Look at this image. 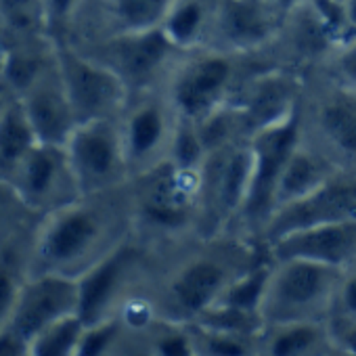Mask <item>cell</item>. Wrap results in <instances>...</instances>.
I'll return each mask as SVG.
<instances>
[{"label":"cell","mask_w":356,"mask_h":356,"mask_svg":"<svg viewBox=\"0 0 356 356\" xmlns=\"http://www.w3.org/2000/svg\"><path fill=\"white\" fill-rule=\"evenodd\" d=\"M132 235L128 187L84 195L38 218L26 270L78 279Z\"/></svg>","instance_id":"obj_1"},{"label":"cell","mask_w":356,"mask_h":356,"mask_svg":"<svg viewBox=\"0 0 356 356\" xmlns=\"http://www.w3.org/2000/svg\"><path fill=\"white\" fill-rule=\"evenodd\" d=\"M264 258L256 241L229 237V233L202 239V245L189 250L161 277L153 296L157 314L165 321L191 325L220 300L233 281Z\"/></svg>","instance_id":"obj_2"},{"label":"cell","mask_w":356,"mask_h":356,"mask_svg":"<svg viewBox=\"0 0 356 356\" xmlns=\"http://www.w3.org/2000/svg\"><path fill=\"white\" fill-rule=\"evenodd\" d=\"M134 233L178 237L195 233L200 214L202 170H185L170 159L128 181Z\"/></svg>","instance_id":"obj_3"},{"label":"cell","mask_w":356,"mask_h":356,"mask_svg":"<svg viewBox=\"0 0 356 356\" xmlns=\"http://www.w3.org/2000/svg\"><path fill=\"white\" fill-rule=\"evenodd\" d=\"M343 268L310 260H273L258 308L264 327L329 321Z\"/></svg>","instance_id":"obj_4"},{"label":"cell","mask_w":356,"mask_h":356,"mask_svg":"<svg viewBox=\"0 0 356 356\" xmlns=\"http://www.w3.org/2000/svg\"><path fill=\"white\" fill-rule=\"evenodd\" d=\"M239 55L212 47L185 53L172 67L163 95L176 115L202 122L233 97L239 74Z\"/></svg>","instance_id":"obj_5"},{"label":"cell","mask_w":356,"mask_h":356,"mask_svg":"<svg viewBox=\"0 0 356 356\" xmlns=\"http://www.w3.org/2000/svg\"><path fill=\"white\" fill-rule=\"evenodd\" d=\"M252 176L250 140H235L208 153L202 165L200 214L195 235L210 239L229 233L241 216Z\"/></svg>","instance_id":"obj_6"},{"label":"cell","mask_w":356,"mask_h":356,"mask_svg":"<svg viewBox=\"0 0 356 356\" xmlns=\"http://www.w3.org/2000/svg\"><path fill=\"white\" fill-rule=\"evenodd\" d=\"M65 153L82 197L122 189L130 181L120 118L80 122L65 143Z\"/></svg>","instance_id":"obj_7"},{"label":"cell","mask_w":356,"mask_h":356,"mask_svg":"<svg viewBox=\"0 0 356 356\" xmlns=\"http://www.w3.org/2000/svg\"><path fill=\"white\" fill-rule=\"evenodd\" d=\"M302 113L270 124L258 132H254L248 140L252 147V176H250V191L239 216L237 225H245L260 239L266 222L273 216V202L279 176L302 140Z\"/></svg>","instance_id":"obj_8"},{"label":"cell","mask_w":356,"mask_h":356,"mask_svg":"<svg viewBox=\"0 0 356 356\" xmlns=\"http://www.w3.org/2000/svg\"><path fill=\"white\" fill-rule=\"evenodd\" d=\"M78 49L109 65L126 82L130 95L151 92L161 80L165 84L172 67L185 55L168 40L161 28L120 34Z\"/></svg>","instance_id":"obj_9"},{"label":"cell","mask_w":356,"mask_h":356,"mask_svg":"<svg viewBox=\"0 0 356 356\" xmlns=\"http://www.w3.org/2000/svg\"><path fill=\"white\" fill-rule=\"evenodd\" d=\"M57 65L78 124L124 113L132 95L109 65L72 42L57 44Z\"/></svg>","instance_id":"obj_10"},{"label":"cell","mask_w":356,"mask_h":356,"mask_svg":"<svg viewBox=\"0 0 356 356\" xmlns=\"http://www.w3.org/2000/svg\"><path fill=\"white\" fill-rule=\"evenodd\" d=\"M174 124L176 111L165 95L151 90L130 97L120 115L130 178L168 159Z\"/></svg>","instance_id":"obj_11"},{"label":"cell","mask_w":356,"mask_h":356,"mask_svg":"<svg viewBox=\"0 0 356 356\" xmlns=\"http://www.w3.org/2000/svg\"><path fill=\"white\" fill-rule=\"evenodd\" d=\"M9 181L24 204L40 218L82 197L65 153V145L36 143L11 172Z\"/></svg>","instance_id":"obj_12"},{"label":"cell","mask_w":356,"mask_h":356,"mask_svg":"<svg viewBox=\"0 0 356 356\" xmlns=\"http://www.w3.org/2000/svg\"><path fill=\"white\" fill-rule=\"evenodd\" d=\"M143 264V252L136 241L126 239L111 254L78 277L80 302L78 314L86 325L115 316L120 306L132 296L134 279Z\"/></svg>","instance_id":"obj_13"},{"label":"cell","mask_w":356,"mask_h":356,"mask_svg":"<svg viewBox=\"0 0 356 356\" xmlns=\"http://www.w3.org/2000/svg\"><path fill=\"white\" fill-rule=\"evenodd\" d=\"M356 220V172L339 170L327 183L308 193L306 197L279 208L266 222L260 241L266 245L291 231Z\"/></svg>","instance_id":"obj_14"},{"label":"cell","mask_w":356,"mask_h":356,"mask_svg":"<svg viewBox=\"0 0 356 356\" xmlns=\"http://www.w3.org/2000/svg\"><path fill=\"white\" fill-rule=\"evenodd\" d=\"M174 0H82L67 40L76 47L95 44L120 34L161 28Z\"/></svg>","instance_id":"obj_15"},{"label":"cell","mask_w":356,"mask_h":356,"mask_svg":"<svg viewBox=\"0 0 356 356\" xmlns=\"http://www.w3.org/2000/svg\"><path fill=\"white\" fill-rule=\"evenodd\" d=\"M283 24L270 0H218L208 47L239 57L258 53L281 36Z\"/></svg>","instance_id":"obj_16"},{"label":"cell","mask_w":356,"mask_h":356,"mask_svg":"<svg viewBox=\"0 0 356 356\" xmlns=\"http://www.w3.org/2000/svg\"><path fill=\"white\" fill-rule=\"evenodd\" d=\"M243 136L300 111V84L287 72H262L241 82L229 99Z\"/></svg>","instance_id":"obj_17"},{"label":"cell","mask_w":356,"mask_h":356,"mask_svg":"<svg viewBox=\"0 0 356 356\" xmlns=\"http://www.w3.org/2000/svg\"><path fill=\"white\" fill-rule=\"evenodd\" d=\"M78 302V279L55 273L26 275L13 308L11 325L32 343L42 329L63 316L76 314Z\"/></svg>","instance_id":"obj_18"},{"label":"cell","mask_w":356,"mask_h":356,"mask_svg":"<svg viewBox=\"0 0 356 356\" xmlns=\"http://www.w3.org/2000/svg\"><path fill=\"white\" fill-rule=\"evenodd\" d=\"M270 260H310L346 268L356 260V220L291 231L264 245Z\"/></svg>","instance_id":"obj_19"},{"label":"cell","mask_w":356,"mask_h":356,"mask_svg":"<svg viewBox=\"0 0 356 356\" xmlns=\"http://www.w3.org/2000/svg\"><path fill=\"white\" fill-rule=\"evenodd\" d=\"M19 101L30 118L38 143H47V145L67 143L70 134L78 126V118L74 113L67 90L63 86L57 59L19 97Z\"/></svg>","instance_id":"obj_20"},{"label":"cell","mask_w":356,"mask_h":356,"mask_svg":"<svg viewBox=\"0 0 356 356\" xmlns=\"http://www.w3.org/2000/svg\"><path fill=\"white\" fill-rule=\"evenodd\" d=\"M312 128L321 149L337 168L356 163V95L335 86L312 107Z\"/></svg>","instance_id":"obj_21"},{"label":"cell","mask_w":356,"mask_h":356,"mask_svg":"<svg viewBox=\"0 0 356 356\" xmlns=\"http://www.w3.org/2000/svg\"><path fill=\"white\" fill-rule=\"evenodd\" d=\"M339 170L341 168H337L321 149L310 145L306 136L302 134V140L289 155L279 176V183L275 189V202H273V214L279 208L306 197L308 193L318 189L323 183H327Z\"/></svg>","instance_id":"obj_22"},{"label":"cell","mask_w":356,"mask_h":356,"mask_svg":"<svg viewBox=\"0 0 356 356\" xmlns=\"http://www.w3.org/2000/svg\"><path fill=\"white\" fill-rule=\"evenodd\" d=\"M329 352H337L329 321L264 327L258 335V354L266 356H312Z\"/></svg>","instance_id":"obj_23"},{"label":"cell","mask_w":356,"mask_h":356,"mask_svg":"<svg viewBox=\"0 0 356 356\" xmlns=\"http://www.w3.org/2000/svg\"><path fill=\"white\" fill-rule=\"evenodd\" d=\"M216 3L218 0H174L161 22V30L168 40L181 53L208 47Z\"/></svg>","instance_id":"obj_24"},{"label":"cell","mask_w":356,"mask_h":356,"mask_svg":"<svg viewBox=\"0 0 356 356\" xmlns=\"http://www.w3.org/2000/svg\"><path fill=\"white\" fill-rule=\"evenodd\" d=\"M36 143V132L17 97L0 118V176L9 178Z\"/></svg>","instance_id":"obj_25"},{"label":"cell","mask_w":356,"mask_h":356,"mask_svg":"<svg viewBox=\"0 0 356 356\" xmlns=\"http://www.w3.org/2000/svg\"><path fill=\"white\" fill-rule=\"evenodd\" d=\"M51 36L42 0H0V38Z\"/></svg>","instance_id":"obj_26"},{"label":"cell","mask_w":356,"mask_h":356,"mask_svg":"<svg viewBox=\"0 0 356 356\" xmlns=\"http://www.w3.org/2000/svg\"><path fill=\"white\" fill-rule=\"evenodd\" d=\"M86 323L80 314H70L42 329L30 343V356H76Z\"/></svg>","instance_id":"obj_27"},{"label":"cell","mask_w":356,"mask_h":356,"mask_svg":"<svg viewBox=\"0 0 356 356\" xmlns=\"http://www.w3.org/2000/svg\"><path fill=\"white\" fill-rule=\"evenodd\" d=\"M208 157V147L202 138L200 126L193 120L176 115L172 140H170V151L168 159L185 170H202L204 161Z\"/></svg>","instance_id":"obj_28"},{"label":"cell","mask_w":356,"mask_h":356,"mask_svg":"<svg viewBox=\"0 0 356 356\" xmlns=\"http://www.w3.org/2000/svg\"><path fill=\"white\" fill-rule=\"evenodd\" d=\"M193 339H195V354L208 356H243L258 352V337L248 335H233L220 331H208L191 325Z\"/></svg>","instance_id":"obj_29"},{"label":"cell","mask_w":356,"mask_h":356,"mask_svg":"<svg viewBox=\"0 0 356 356\" xmlns=\"http://www.w3.org/2000/svg\"><path fill=\"white\" fill-rule=\"evenodd\" d=\"M26 275V262L22 264L19 260H15V256H11L7 248L0 250V329L11 323Z\"/></svg>","instance_id":"obj_30"},{"label":"cell","mask_w":356,"mask_h":356,"mask_svg":"<svg viewBox=\"0 0 356 356\" xmlns=\"http://www.w3.org/2000/svg\"><path fill=\"white\" fill-rule=\"evenodd\" d=\"M26 214L34 212L24 204L9 178L0 176V250L9 248L7 243L11 241L15 231H19V225L24 222Z\"/></svg>","instance_id":"obj_31"},{"label":"cell","mask_w":356,"mask_h":356,"mask_svg":"<svg viewBox=\"0 0 356 356\" xmlns=\"http://www.w3.org/2000/svg\"><path fill=\"white\" fill-rule=\"evenodd\" d=\"M124 325L120 321V316H109L105 321L86 325L82 339L78 343V352L76 356H101L111 352L113 346H118L122 333H124Z\"/></svg>","instance_id":"obj_32"},{"label":"cell","mask_w":356,"mask_h":356,"mask_svg":"<svg viewBox=\"0 0 356 356\" xmlns=\"http://www.w3.org/2000/svg\"><path fill=\"white\" fill-rule=\"evenodd\" d=\"M329 72L335 86L356 95V34L329 51Z\"/></svg>","instance_id":"obj_33"},{"label":"cell","mask_w":356,"mask_h":356,"mask_svg":"<svg viewBox=\"0 0 356 356\" xmlns=\"http://www.w3.org/2000/svg\"><path fill=\"white\" fill-rule=\"evenodd\" d=\"M331 325H352L356 323V260L341 270V279L335 293Z\"/></svg>","instance_id":"obj_34"},{"label":"cell","mask_w":356,"mask_h":356,"mask_svg":"<svg viewBox=\"0 0 356 356\" xmlns=\"http://www.w3.org/2000/svg\"><path fill=\"white\" fill-rule=\"evenodd\" d=\"M42 3L47 9L51 36L59 42L67 40L82 0H42Z\"/></svg>","instance_id":"obj_35"},{"label":"cell","mask_w":356,"mask_h":356,"mask_svg":"<svg viewBox=\"0 0 356 356\" xmlns=\"http://www.w3.org/2000/svg\"><path fill=\"white\" fill-rule=\"evenodd\" d=\"M0 356H30V341L11 323L0 329Z\"/></svg>","instance_id":"obj_36"},{"label":"cell","mask_w":356,"mask_h":356,"mask_svg":"<svg viewBox=\"0 0 356 356\" xmlns=\"http://www.w3.org/2000/svg\"><path fill=\"white\" fill-rule=\"evenodd\" d=\"M17 99V95L9 88V84L0 78V118L5 115V111L9 109V105Z\"/></svg>","instance_id":"obj_37"},{"label":"cell","mask_w":356,"mask_h":356,"mask_svg":"<svg viewBox=\"0 0 356 356\" xmlns=\"http://www.w3.org/2000/svg\"><path fill=\"white\" fill-rule=\"evenodd\" d=\"M270 3L277 7V11L283 15V17H287V15H291L293 11H298L306 0H270Z\"/></svg>","instance_id":"obj_38"},{"label":"cell","mask_w":356,"mask_h":356,"mask_svg":"<svg viewBox=\"0 0 356 356\" xmlns=\"http://www.w3.org/2000/svg\"><path fill=\"white\" fill-rule=\"evenodd\" d=\"M343 9H346L348 26H350L352 34H356V0H343Z\"/></svg>","instance_id":"obj_39"},{"label":"cell","mask_w":356,"mask_h":356,"mask_svg":"<svg viewBox=\"0 0 356 356\" xmlns=\"http://www.w3.org/2000/svg\"><path fill=\"white\" fill-rule=\"evenodd\" d=\"M3 70H5V44L0 40V78H3Z\"/></svg>","instance_id":"obj_40"}]
</instances>
